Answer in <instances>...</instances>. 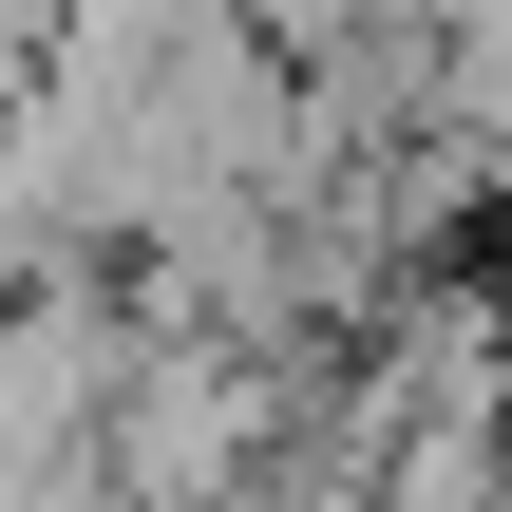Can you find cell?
Returning <instances> with one entry per match:
<instances>
[{
	"label": "cell",
	"instance_id": "6da1fadb",
	"mask_svg": "<svg viewBox=\"0 0 512 512\" xmlns=\"http://www.w3.org/2000/svg\"><path fill=\"white\" fill-rule=\"evenodd\" d=\"M266 437H285V342H228V323H152L133 342V399H114V494L133 512H209L266 494Z\"/></svg>",
	"mask_w": 512,
	"mask_h": 512
},
{
	"label": "cell",
	"instance_id": "7a4b0ae2",
	"mask_svg": "<svg viewBox=\"0 0 512 512\" xmlns=\"http://www.w3.org/2000/svg\"><path fill=\"white\" fill-rule=\"evenodd\" d=\"M209 512H266V494H209Z\"/></svg>",
	"mask_w": 512,
	"mask_h": 512
}]
</instances>
